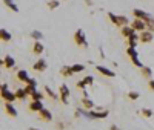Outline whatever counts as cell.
<instances>
[{
	"label": "cell",
	"instance_id": "obj_1",
	"mask_svg": "<svg viewBox=\"0 0 154 130\" xmlns=\"http://www.w3.org/2000/svg\"><path fill=\"white\" fill-rule=\"evenodd\" d=\"M80 113L82 115H85V116H88V118H93V120H103V118H106V116L109 115V112L108 110H103V109H91L89 112H85V110H80Z\"/></svg>",
	"mask_w": 154,
	"mask_h": 130
},
{
	"label": "cell",
	"instance_id": "obj_2",
	"mask_svg": "<svg viewBox=\"0 0 154 130\" xmlns=\"http://www.w3.org/2000/svg\"><path fill=\"white\" fill-rule=\"evenodd\" d=\"M126 54H128V57L131 58V61H133V64H134V66H137V68H140V69L143 68L142 61L139 60V54H137L136 48H131V46H128V49H126Z\"/></svg>",
	"mask_w": 154,
	"mask_h": 130
},
{
	"label": "cell",
	"instance_id": "obj_3",
	"mask_svg": "<svg viewBox=\"0 0 154 130\" xmlns=\"http://www.w3.org/2000/svg\"><path fill=\"white\" fill-rule=\"evenodd\" d=\"M74 42H75V45H79L82 48H88V42L85 38V32L82 29H77L74 32Z\"/></svg>",
	"mask_w": 154,
	"mask_h": 130
},
{
	"label": "cell",
	"instance_id": "obj_4",
	"mask_svg": "<svg viewBox=\"0 0 154 130\" xmlns=\"http://www.w3.org/2000/svg\"><path fill=\"white\" fill-rule=\"evenodd\" d=\"M152 38H154V32H151V31H148V29H145V31L140 32V43H142V45L151 43Z\"/></svg>",
	"mask_w": 154,
	"mask_h": 130
},
{
	"label": "cell",
	"instance_id": "obj_5",
	"mask_svg": "<svg viewBox=\"0 0 154 130\" xmlns=\"http://www.w3.org/2000/svg\"><path fill=\"white\" fill-rule=\"evenodd\" d=\"M59 92H60V100L63 104H68V95H69V89L66 84H62L59 87Z\"/></svg>",
	"mask_w": 154,
	"mask_h": 130
},
{
	"label": "cell",
	"instance_id": "obj_6",
	"mask_svg": "<svg viewBox=\"0 0 154 130\" xmlns=\"http://www.w3.org/2000/svg\"><path fill=\"white\" fill-rule=\"evenodd\" d=\"M131 26H133V28H134L137 32H142V31L146 29V23H145V20H140V19H134L133 23H131Z\"/></svg>",
	"mask_w": 154,
	"mask_h": 130
},
{
	"label": "cell",
	"instance_id": "obj_7",
	"mask_svg": "<svg viewBox=\"0 0 154 130\" xmlns=\"http://www.w3.org/2000/svg\"><path fill=\"white\" fill-rule=\"evenodd\" d=\"M3 106H5V112L11 116V118H16V116H17V109L14 107V104H12V103H8V101H5Z\"/></svg>",
	"mask_w": 154,
	"mask_h": 130
},
{
	"label": "cell",
	"instance_id": "obj_8",
	"mask_svg": "<svg viewBox=\"0 0 154 130\" xmlns=\"http://www.w3.org/2000/svg\"><path fill=\"white\" fill-rule=\"evenodd\" d=\"M29 110L31 112H40L42 109H43V103L40 101V100H31V103H29Z\"/></svg>",
	"mask_w": 154,
	"mask_h": 130
},
{
	"label": "cell",
	"instance_id": "obj_9",
	"mask_svg": "<svg viewBox=\"0 0 154 130\" xmlns=\"http://www.w3.org/2000/svg\"><path fill=\"white\" fill-rule=\"evenodd\" d=\"M46 66H48L46 61H45L43 58H38V60L32 64V69H34V71H37V72H43V71L46 69Z\"/></svg>",
	"mask_w": 154,
	"mask_h": 130
},
{
	"label": "cell",
	"instance_id": "obj_10",
	"mask_svg": "<svg viewBox=\"0 0 154 130\" xmlns=\"http://www.w3.org/2000/svg\"><path fill=\"white\" fill-rule=\"evenodd\" d=\"M0 95H2L3 101H8V103H14V101L17 100L16 92H9V89H8V90H5V92H2Z\"/></svg>",
	"mask_w": 154,
	"mask_h": 130
},
{
	"label": "cell",
	"instance_id": "obj_11",
	"mask_svg": "<svg viewBox=\"0 0 154 130\" xmlns=\"http://www.w3.org/2000/svg\"><path fill=\"white\" fill-rule=\"evenodd\" d=\"M133 14H134V19H140V20H148V19H151V16L148 14V12H145V11H142V9H134L133 11Z\"/></svg>",
	"mask_w": 154,
	"mask_h": 130
},
{
	"label": "cell",
	"instance_id": "obj_12",
	"mask_svg": "<svg viewBox=\"0 0 154 130\" xmlns=\"http://www.w3.org/2000/svg\"><path fill=\"white\" fill-rule=\"evenodd\" d=\"M96 69H97V72H100L102 75H105V77H109V78L116 77V72L108 69V68H105V66H96Z\"/></svg>",
	"mask_w": 154,
	"mask_h": 130
},
{
	"label": "cell",
	"instance_id": "obj_13",
	"mask_svg": "<svg viewBox=\"0 0 154 130\" xmlns=\"http://www.w3.org/2000/svg\"><path fill=\"white\" fill-rule=\"evenodd\" d=\"M137 42H140V34L134 32V34H131L130 37H128V46L136 48L137 46Z\"/></svg>",
	"mask_w": 154,
	"mask_h": 130
},
{
	"label": "cell",
	"instance_id": "obj_14",
	"mask_svg": "<svg viewBox=\"0 0 154 130\" xmlns=\"http://www.w3.org/2000/svg\"><path fill=\"white\" fill-rule=\"evenodd\" d=\"M2 64H3V66H5L6 69H12V68L16 66V60L12 58L11 55H6V57L2 60Z\"/></svg>",
	"mask_w": 154,
	"mask_h": 130
},
{
	"label": "cell",
	"instance_id": "obj_15",
	"mask_svg": "<svg viewBox=\"0 0 154 130\" xmlns=\"http://www.w3.org/2000/svg\"><path fill=\"white\" fill-rule=\"evenodd\" d=\"M82 106H83L85 109H88V110H91V109L96 107V104H94L93 100H89V97H83V98H82Z\"/></svg>",
	"mask_w": 154,
	"mask_h": 130
},
{
	"label": "cell",
	"instance_id": "obj_16",
	"mask_svg": "<svg viewBox=\"0 0 154 130\" xmlns=\"http://www.w3.org/2000/svg\"><path fill=\"white\" fill-rule=\"evenodd\" d=\"M120 32H122V35L123 37H130L131 34H134V32H137L134 28H133V26H130V25H128V26H122V28H120Z\"/></svg>",
	"mask_w": 154,
	"mask_h": 130
},
{
	"label": "cell",
	"instance_id": "obj_17",
	"mask_svg": "<svg viewBox=\"0 0 154 130\" xmlns=\"http://www.w3.org/2000/svg\"><path fill=\"white\" fill-rule=\"evenodd\" d=\"M43 51H45V46L42 45V42H35L32 45V52H34L35 55H42Z\"/></svg>",
	"mask_w": 154,
	"mask_h": 130
},
{
	"label": "cell",
	"instance_id": "obj_18",
	"mask_svg": "<svg viewBox=\"0 0 154 130\" xmlns=\"http://www.w3.org/2000/svg\"><path fill=\"white\" fill-rule=\"evenodd\" d=\"M38 113H40V116H42V120L43 121H46V123H49V121H53V113H51L48 109H42L40 112H38Z\"/></svg>",
	"mask_w": 154,
	"mask_h": 130
},
{
	"label": "cell",
	"instance_id": "obj_19",
	"mask_svg": "<svg viewBox=\"0 0 154 130\" xmlns=\"http://www.w3.org/2000/svg\"><path fill=\"white\" fill-rule=\"evenodd\" d=\"M60 74L65 77V78H68V77H72L74 75V71H72V66H63L62 69H60Z\"/></svg>",
	"mask_w": 154,
	"mask_h": 130
},
{
	"label": "cell",
	"instance_id": "obj_20",
	"mask_svg": "<svg viewBox=\"0 0 154 130\" xmlns=\"http://www.w3.org/2000/svg\"><path fill=\"white\" fill-rule=\"evenodd\" d=\"M43 90H45V94H46V95H48L51 100H56V101L59 100V95H57V94H56L54 90L49 87V86H45V87H43Z\"/></svg>",
	"mask_w": 154,
	"mask_h": 130
},
{
	"label": "cell",
	"instance_id": "obj_21",
	"mask_svg": "<svg viewBox=\"0 0 154 130\" xmlns=\"http://www.w3.org/2000/svg\"><path fill=\"white\" fill-rule=\"evenodd\" d=\"M3 3L6 5V8H9L12 12H19V6L16 5L14 0H3Z\"/></svg>",
	"mask_w": 154,
	"mask_h": 130
},
{
	"label": "cell",
	"instance_id": "obj_22",
	"mask_svg": "<svg viewBox=\"0 0 154 130\" xmlns=\"http://www.w3.org/2000/svg\"><path fill=\"white\" fill-rule=\"evenodd\" d=\"M0 38H2V42L8 43V42L11 40V34H9L5 28H2V29H0Z\"/></svg>",
	"mask_w": 154,
	"mask_h": 130
},
{
	"label": "cell",
	"instance_id": "obj_23",
	"mask_svg": "<svg viewBox=\"0 0 154 130\" xmlns=\"http://www.w3.org/2000/svg\"><path fill=\"white\" fill-rule=\"evenodd\" d=\"M128 25H130V20H128V17H125V16H119V17H117V25H116V26L122 28V26H128Z\"/></svg>",
	"mask_w": 154,
	"mask_h": 130
},
{
	"label": "cell",
	"instance_id": "obj_24",
	"mask_svg": "<svg viewBox=\"0 0 154 130\" xmlns=\"http://www.w3.org/2000/svg\"><path fill=\"white\" fill-rule=\"evenodd\" d=\"M17 78H19V81H23V83H26L29 80V75L26 71H19L17 72Z\"/></svg>",
	"mask_w": 154,
	"mask_h": 130
},
{
	"label": "cell",
	"instance_id": "obj_25",
	"mask_svg": "<svg viewBox=\"0 0 154 130\" xmlns=\"http://www.w3.org/2000/svg\"><path fill=\"white\" fill-rule=\"evenodd\" d=\"M16 97H17V100H25V98L29 97V95H28V92L25 89H17L16 90Z\"/></svg>",
	"mask_w": 154,
	"mask_h": 130
},
{
	"label": "cell",
	"instance_id": "obj_26",
	"mask_svg": "<svg viewBox=\"0 0 154 130\" xmlns=\"http://www.w3.org/2000/svg\"><path fill=\"white\" fill-rule=\"evenodd\" d=\"M31 38H34L35 42H40V40H43V34L40 31H32L31 32Z\"/></svg>",
	"mask_w": 154,
	"mask_h": 130
},
{
	"label": "cell",
	"instance_id": "obj_27",
	"mask_svg": "<svg viewBox=\"0 0 154 130\" xmlns=\"http://www.w3.org/2000/svg\"><path fill=\"white\" fill-rule=\"evenodd\" d=\"M43 98H45V94L38 92V90H34V92L31 94V100H40V101H43Z\"/></svg>",
	"mask_w": 154,
	"mask_h": 130
},
{
	"label": "cell",
	"instance_id": "obj_28",
	"mask_svg": "<svg viewBox=\"0 0 154 130\" xmlns=\"http://www.w3.org/2000/svg\"><path fill=\"white\" fill-rule=\"evenodd\" d=\"M59 5H60V3H59V0H49V2L46 3V6H48L51 11L57 9V8H59Z\"/></svg>",
	"mask_w": 154,
	"mask_h": 130
},
{
	"label": "cell",
	"instance_id": "obj_29",
	"mask_svg": "<svg viewBox=\"0 0 154 130\" xmlns=\"http://www.w3.org/2000/svg\"><path fill=\"white\" fill-rule=\"evenodd\" d=\"M142 75L145 77V78H151V75H152V71H151V68H148V66H143L142 69Z\"/></svg>",
	"mask_w": 154,
	"mask_h": 130
},
{
	"label": "cell",
	"instance_id": "obj_30",
	"mask_svg": "<svg viewBox=\"0 0 154 130\" xmlns=\"http://www.w3.org/2000/svg\"><path fill=\"white\" fill-rule=\"evenodd\" d=\"M72 71H74V74L83 72V71H85V66H83V64H80V63H77V64H72Z\"/></svg>",
	"mask_w": 154,
	"mask_h": 130
},
{
	"label": "cell",
	"instance_id": "obj_31",
	"mask_svg": "<svg viewBox=\"0 0 154 130\" xmlns=\"http://www.w3.org/2000/svg\"><path fill=\"white\" fill-rule=\"evenodd\" d=\"M145 23H146V29L151 31V32H154V19L151 17V19H148Z\"/></svg>",
	"mask_w": 154,
	"mask_h": 130
},
{
	"label": "cell",
	"instance_id": "obj_32",
	"mask_svg": "<svg viewBox=\"0 0 154 130\" xmlns=\"http://www.w3.org/2000/svg\"><path fill=\"white\" fill-rule=\"evenodd\" d=\"M83 81H85L88 86H91V84L94 83V77H93V75H88V77H85V78H83Z\"/></svg>",
	"mask_w": 154,
	"mask_h": 130
},
{
	"label": "cell",
	"instance_id": "obj_33",
	"mask_svg": "<svg viewBox=\"0 0 154 130\" xmlns=\"http://www.w3.org/2000/svg\"><path fill=\"white\" fill-rule=\"evenodd\" d=\"M117 17H119V16H116V14H112V12H108V19L111 20V23H114V25H117Z\"/></svg>",
	"mask_w": 154,
	"mask_h": 130
},
{
	"label": "cell",
	"instance_id": "obj_34",
	"mask_svg": "<svg viewBox=\"0 0 154 130\" xmlns=\"http://www.w3.org/2000/svg\"><path fill=\"white\" fill-rule=\"evenodd\" d=\"M142 115L145 116V118H151V116H152V110H149V109H142Z\"/></svg>",
	"mask_w": 154,
	"mask_h": 130
},
{
	"label": "cell",
	"instance_id": "obj_35",
	"mask_svg": "<svg viewBox=\"0 0 154 130\" xmlns=\"http://www.w3.org/2000/svg\"><path fill=\"white\" fill-rule=\"evenodd\" d=\"M139 92H130V94H128V98H130V100H133V101H136V100H139Z\"/></svg>",
	"mask_w": 154,
	"mask_h": 130
},
{
	"label": "cell",
	"instance_id": "obj_36",
	"mask_svg": "<svg viewBox=\"0 0 154 130\" xmlns=\"http://www.w3.org/2000/svg\"><path fill=\"white\" fill-rule=\"evenodd\" d=\"M25 90H26V92H28V95L31 97V94L34 92V90H37V87H35V86H29V84H26V87H25Z\"/></svg>",
	"mask_w": 154,
	"mask_h": 130
},
{
	"label": "cell",
	"instance_id": "obj_37",
	"mask_svg": "<svg viewBox=\"0 0 154 130\" xmlns=\"http://www.w3.org/2000/svg\"><path fill=\"white\" fill-rule=\"evenodd\" d=\"M86 86H88V84H86L83 80H82V81H77V87L82 89V90H85V89H86Z\"/></svg>",
	"mask_w": 154,
	"mask_h": 130
},
{
	"label": "cell",
	"instance_id": "obj_38",
	"mask_svg": "<svg viewBox=\"0 0 154 130\" xmlns=\"http://www.w3.org/2000/svg\"><path fill=\"white\" fill-rule=\"evenodd\" d=\"M26 84H29V86H35V87H37V81L34 80V78H29V80L26 81Z\"/></svg>",
	"mask_w": 154,
	"mask_h": 130
},
{
	"label": "cell",
	"instance_id": "obj_39",
	"mask_svg": "<svg viewBox=\"0 0 154 130\" xmlns=\"http://www.w3.org/2000/svg\"><path fill=\"white\" fill-rule=\"evenodd\" d=\"M148 86H149V89H151V90H154V78H149Z\"/></svg>",
	"mask_w": 154,
	"mask_h": 130
},
{
	"label": "cell",
	"instance_id": "obj_40",
	"mask_svg": "<svg viewBox=\"0 0 154 130\" xmlns=\"http://www.w3.org/2000/svg\"><path fill=\"white\" fill-rule=\"evenodd\" d=\"M0 90H2V92H5V90H8V84H6V83H3V84H2V87H0Z\"/></svg>",
	"mask_w": 154,
	"mask_h": 130
},
{
	"label": "cell",
	"instance_id": "obj_41",
	"mask_svg": "<svg viewBox=\"0 0 154 130\" xmlns=\"http://www.w3.org/2000/svg\"><path fill=\"white\" fill-rule=\"evenodd\" d=\"M57 127H59L60 130H63V129H65V124H63V123H59V124H57Z\"/></svg>",
	"mask_w": 154,
	"mask_h": 130
},
{
	"label": "cell",
	"instance_id": "obj_42",
	"mask_svg": "<svg viewBox=\"0 0 154 130\" xmlns=\"http://www.w3.org/2000/svg\"><path fill=\"white\" fill-rule=\"evenodd\" d=\"M109 129H111V130H119V129H117V126H111Z\"/></svg>",
	"mask_w": 154,
	"mask_h": 130
},
{
	"label": "cell",
	"instance_id": "obj_43",
	"mask_svg": "<svg viewBox=\"0 0 154 130\" xmlns=\"http://www.w3.org/2000/svg\"><path fill=\"white\" fill-rule=\"evenodd\" d=\"M85 2H86V5H88V6H91V0H85Z\"/></svg>",
	"mask_w": 154,
	"mask_h": 130
},
{
	"label": "cell",
	"instance_id": "obj_44",
	"mask_svg": "<svg viewBox=\"0 0 154 130\" xmlns=\"http://www.w3.org/2000/svg\"><path fill=\"white\" fill-rule=\"evenodd\" d=\"M29 130H38V129H34V127H31V129H29Z\"/></svg>",
	"mask_w": 154,
	"mask_h": 130
}]
</instances>
